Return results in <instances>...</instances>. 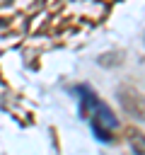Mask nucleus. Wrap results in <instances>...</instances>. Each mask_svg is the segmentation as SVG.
Segmentation results:
<instances>
[{
	"mask_svg": "<svg viewBox=\"0 0 145 155\" xmlns=\"http://www.w3.org/2000/svg\"><path fill=\"white\" fill-rule=\"evenodd\" d=\"M77 94H80V116L89 119L92 131L102 143H111L118 131V119L114 116V111L89 87H77Z\"/></svg>",
	"mask_w": 145,
	"mask_h": 155,
	"instance_id": "f257e3e1",
	"label": "nucleus"
},
{
	"mask_svg": "<svg viewBox=\"0 0 145 155\" xmlns=\"http://www.w3.org/2000/svg\"><path fill=\"white\" fill-rule=\"evenodd\" d=\"M118 102H121V107H123L130 116L145 119V97H140L133 87H121V90H118Z\"/></svg>",
	"mask_w": 145,
	"mask_h": 155,
	"instance_id": "f03ea898",
	"label": "nucleus"
},
{
	"mask_svg": "<svg viewBox=\"0 0 145 155\" xmlns=\"http://www.w3.org/2000/svg\"><path fill=\"white\" fill-rule=\"evenodd\" d=\"M128 140H130V148L135 155H145V136L140 131H130L128 133Z\"/></svg>",
	"mask_w": 145,
	"mask_h": 155,
	"instance_id": "7ed1b4c3",
	"label": "nucleus"
},
{
	"mask_svg": "<svg viewBox=\"0 0 145 155\" xmlns=\"http://www.w3.org/2000/svg\"><path fill=\"white\" fill-rule=\"evenodd\" d=\"M121 51H116V53H104V56H99L97 58V63L99 65H104V68H111V65H118L121 63Z\"/></svg>",
	"mask_w": 145,
	"mask_h": 155,
	"instance_id": "20e7f679",
	"label": "nucleus"
}]
</instances>
